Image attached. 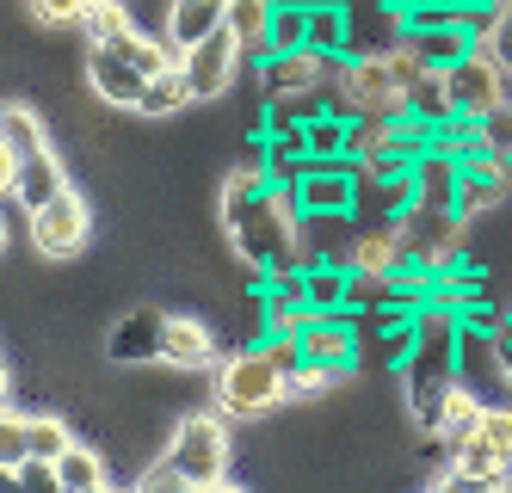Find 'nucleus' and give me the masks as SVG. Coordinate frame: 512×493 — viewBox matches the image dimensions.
<instances>
[{"mask_svg": "<svg viewBox=\"0 0 512 493\" xmlns=\"http://www.w3.org/2000/svg\"><path fill=\"white\" fill-rule=\"evenodd\" d=\"M284 401H290V370L266 352V339H253V346H241L216 364V407L229 420H266Z\"/></svg>", "mask_w": 512, "mask_h": 493, "instance_id": "obj_1", "label": "nucleus"}, {"mask_svg": "<svg viewBox=\"0 0 512 493\" xmlns=\"http://www.w3.org/2000/svg\"><path fill=\"white\" fill-rule=\"evenodd\" d=\"M167 457L179 463L186 487H204V493H229V463H235V438H229V413H186L167 438Z\"/></svg>", "mask_w": 512, "mask_h": 493, "instance_id": "obj_2", "label": "nucleus"}, {"mask_svg": "<svg viewBox=\"0 0 512 493\" xmlns=\"http://www.w3.org/2000/svg\"><path fill=\"white\" fill-rule=\"evenodd\" d=\"M25 241L38 247V259H75V253H87V241H93V210H87V198L75 192V185L56 192L44 210L25 216Z\"/></svg>", "mask_w": 512, "mask_h": 493, "instance_id": "obj_3", "label": "nucleus"}, {"mask_svg": "<svg viewBox=\"0 0 512 493\" xmlns=\"http://www.w3.org/2000/svg\"><path fill=\"white\" fill-rule=\"evenodd\" d=\"M161 358H167V315L155 302H136L130 315L112 321V333H105V364L142 370V364H161Z\"/></svg>", "mask_w": 512, "mask_h": 493, "instance_id": "obj_4", "label": "nucleus"}, {"mask_svg": "<svg viewBox=\"0 0 512 493\" xmlns=\"http://www.w3.org/2000/svg\"><path fill=\"white\" fill-rule=\"evenodd\" d=\"M186 74H192V93L198 99H223V93H235V81L247 74V44H241L229 25L210 31L204 44L186 50Z\"/></svg>", "mask_w": 512, "mask_h": 493, "instance_id": "obj_5", "label": "nucleus"}, {"mask_svg": "<svg viewBox=\"0 0 512 493\" xmlns=\"http://www.w3.org/2000/svg\"><path fill=\"white\" fill-rule=\"evenodd\" d=\"M0 192H7V204H19L31 216L56 192H68V167H62L56 148H38V155H25V161H0Z\"/></svg>", "mask_w": 512, "mask_h": 493, "instance_id": "obj_6", "label": "nucleus"}, {"mask_svg": "<svg viewBox=\"0 0 512 493\" xmlns=\"http://www.w3.org/2000/svg\"><path fill=\"white\" fill-rule=\"evenodd\" d=\"M155 74H142L136 62H124L112 44H87V87L99 105H118V111H142V93H149Z\"/></svg>", "mask_w": 512, "mask_h": 493, "instance_id": "obj_7", "label": "nucleus"}, {"mask_svg": "<svg viewBox=\"0 0 512 493\" xmlns=\"http://www.w3.org/2000/svg\"><path fill=\"white\" fill-rule=\"evenodd\" d=\"M161 364H167V370H186V376L223 364L210 321H198V315H167V358H161Z\"/></svg>", "mask_w": 512, "mask_h": 493, "instance_id": "obj_8", "label": "nucleus"}, {"mask_svg": "<svg viewBox=\"0 0 512 493\" xmlns=\"http://www.w3.org/2000/svg\"><path fill=\"white\" fill-rule=\"evenodd\" d=\"M414 185H420L426 210H451L457 185H463V155H451V148H426V155L414 161Z\"/></svg>", "mask_w": 512, "mask_h": 493, "instance_id": "obj_9", "label": "nucleus"}, {"mask_svg": "<svg viewBox=\"0 0 512 493\" xmlns=\"http://www.w3.org/2000/svg\"><path fill=\"white\" fill-rule=\"evenodd\" d=\"M223 25H229V0H173L161 31L173 37L179 50H192V44H204V37L223 31Z\"/></svg>", "mask_w": 512, "mask_h": 493, "instance_id": "obj_10", "label": "nucleus"}, {"mask_svg": "<svg viewBox=\"0 0 512 493\" xmlns=\"http://www.w3.org/2000/svg\"><path fill=\"white\" fill-rule=\"evenodd\" d=\"M38 148H50L44 118L25 99H7V111H0V161H25V155H38Z\"/></svg>", "mask_w": 512, "mask_h": 493, "instance_id": "obj_11", "label": "nucleus"}, {"mask_svg": "<svg viewBox=\"0 0 512 493\" xmlns=\"http://www.w3.org/2000/svg\"><path fill=\"white\" fill-rule=\"evenodd\" d=\"M284 0H229V31L247 44V62H260L272 50V19Z\"/></svg>", "mask_w": 512, "mask_h": 493, "instance_id": "obj_12", "label": "nucleus"}, {"mask_svg": "<svg viewBox=\"0 0 512 493\" xmlns=\"http://www.w3.org/2000/svg\"><path fill=\"white\" fill-rule=\"evenodd\" d=\"M56 475H62V493H99V487H112V463H105L87 438H75L56 457Z\"/></svg>", "mask_w": 512, "mask_h": 493, "instance_id": "obj_13", "label": "nucleus"}, {"mask_svg": "<svg viewBox=\"0 0 512 493\" xmlns=\"http://www.w3.org/2000/svg\"><path fill=\"white\" fill-rule=\"evenodd\" d=\"M512 204V185H500V179H488V173H475L469 161H463V185H457V216L469 222V229H475V222H482V216H494V210H506Z\"/></svg>", "mask_w": 512, "mask_h": 493, "instance_id": "obj_14", "label": "nucleus"}, {"mask_svg": "<svg viewBox=\"0 0 512 493\" xmlns=\"http://www.w3.org/2000/svg\"><path fill=\"white\" fill-rule=\"evenodd\" d=\"M482 413H488V401L469 389V376H457L451 383V395H445V420H438V438H451L457 450L475 438V426H482Z\"/></svg>", "mask_w": 512, "mask_h": 493, "instance_id": "obj_15", "label": "nucleus"}, {"mask_svg": "<svg viewBox=\"0 0 512 493\" xmlns=\"http://www.w3.org/2000/svg\"><path fill=\"white\" fill-rule=\"evenodd\" d=\"M186 105H198V93H192L186 62H179V68H167V74L149 81V93H142V118H173V111H186Z\"/></svg>", "mask_w": 512, "mask_h": 493, "instance_id": "obj_16", "label": "nucleus"}, {"mask_svg": "<svg viewBox=\"0 0 512 493\" xmlns=\"http://www.w3.org/2000/svg\"><path fill=\"white\" fill-rule=\"evenodd\" d=\"M303 284H309V302H315L321 315H340L346 309V290H352V265L346 259H321V265L303 272Z\"/></svg>", "mask_w": 512, "mask_h": 493, "instance_id": "obj_17", "label": "nucleus"}, {"mask_svg": "<svg viewBox=\"0 0 512 493\" xmlns=\"http://www.w3.org/2000/svg\"><path fill=\"white\" fill-rule=\"evenodd\" d=\"M346 0H315L309 7V50H327V56H346Z\"/></svg>", "mask_w": 512, "mask_h": 493, "instance_id": "obj_18", "label": "nucleus"}, {"mask_svg": "<svg viewBox=\"0 0 512 493\" xmlns=\"http://www.w3.org/2000/svg\"><path fill=\"white\" fill-rule=\"evenodd\" d=\"M408 111H420V118H432V124H451V118H457V99H451V81H445V68L420 74V81L408 87Z\"/></svg>", "mask_w": 512, "mask_h": 493, "instance_id": "obj_19", "label": "nucleus"}, {"mask_svg": "<svg viewBox=\"0 0 512 493\" xmlns=\"http://www.w3.org/2000/svg\"><path fill=\"white\" fill-rule=\"evenodd\" d=\"M25 438H31V450H38V457H62L68 444H75V426L62 420V413H25Z\"/></svg>", "mask_w": 512, "mask_h": 493, "instance_id": "obj_20", "label": "nucleus"}, {"mask_svg": "<svg viewBox=\"0 0 512 493\" xmlns=\"http://www.w3.org/2000/svg\"><path fill=\"white\" fill-rule=\"evenodd\" d=\"M136 19H130V7L124 0H93L87 7V19H81V31H87V44H112V37H124Z\"/></svg>", "mask_w": 512, "mask_h": 493, "instance_id": "obj_21", "label": "nucleus"}, {"mask_svg": "<svg viewBox=\"0 0 512 493\" xmlns=\"http://www.w3.org/2000/svg\"><path fill=\"white\" fill-rule=\"evenodd\" d=\"M87 7H93V0H25V13L38 19L44 31H81Z\"/></svg>", "mask_w": 512, "mask_h": 493, "instance_id": "obj_22", "label": "nucleus"}, {"mask_svg": "<svg viewBox=\"0 0 512 493\" xmlns=\"http://www.w3.org/2000/svg\"><path fill=\"white\" fill-rule=\"evenodd\" d=\"M469 444H482L488 457L512 463V407H488V413H482V426H475V438H469Z\"/></svg>", "mask_w": 512, "mask_h": 493, "instance_id": "obj_23", "label": "nucleus"}, {"mask_svg": "<svg viewBox=\"0 0 512 493\" xmlns=\"http://www.w3.org/2000/svg\"><path fill=\"white\" fill-rule=\"evenodd\" d=\"M303 44H309V7H290V0H284L278 19H272V50H303Z\"/></svg>", "mask_w": 512, "mask_h": 493, "instance_id": "obj_24", "label": "nucleus"}, {"mask_svg": "<svg viewBox=\"0 0 512 493\" xmlns=\"http://www.w3.org/2000/svg\"><path fill=\"white\" fill-rule=\"evenodd\" d=\"M0 481H7V487H62L56 463H50V457H38V450H31L25 463H13V469H0Z\"/></svg>", "mask_w": 512, "mask_h": 493, "instance_id": "obj_25", "label": "nucleus"}, {"mask_svg": "<svg viewBox=\"0 0 512 493\" xmlns=\"http://www.w3.org/2000/svg\"><path fill=\"white\" fill-rule=\"evenodd\" d=\"M136 487H149V493H173V487H186V475H179V463H173L167 450H161V457H155L149 469L136 475Z\"/></svg>", "mask_w": 512, "mask_h": 493, "instance_id": "obj_26", "label": "nucleus"}, {"mask_svg": "<svg viewBox=\"0 0 512 493\" xmlns=\"http://www.w3.org/2000/svg\"><path fill=\"white\" fill-rule=\"evenodd\" d=\"M482 37H488V44H494V56H500L506 68H512V7H506V13L494 19V31H482Z\"/></svg>", "mask_w": 512, "mask_h": 493, "instance_id": "obj_27", "label": "nucleus"}, {"mask_svg": "<svg viewBox=\"0 0 512 493\" xmlns=\"http://www.w3.org/2000/svg\"><path fill=\"white\" fill-rule=\"evenodd\" d=\"M506 383H512V370H506Z\"/></svg>", "mask_w": 512, "mask_h": 493, "instance_id": "obj_28", "label": "nucleus"}]
</instances>
